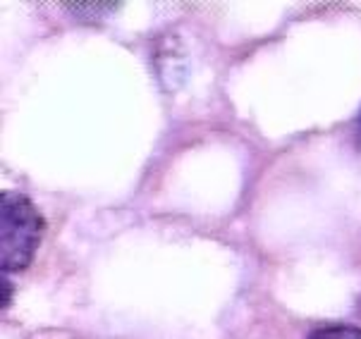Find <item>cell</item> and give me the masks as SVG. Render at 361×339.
Listing matches in <instances>:
<instances>
[{
	"label": "cell",
	"instance_id": "obj_4",
	"mask_svg": "<svg viewBox=\"0 0 361 339\" xmlns=\"http://www.w3.org/2000/svg\"><path fill=\"white\" fill-rule=\"evenodd\" d=\"M357 132H359V139H361V113H359V120H357Z\"/></svg>",
	"mask_w": 361,
	"mask_h": 339
},
{
	"label": "cell",
	"instance_id": "obj_1",
	"mask_svg": "<svg viewBox=\"0 0 361 339\" xmlns=\"http://www.w3.org/2000/svg\"><path fill=\"white\" fill-rule=\"evenodd\" d=\"M44 237V218L27 196L3 191L0 196V265L5 273L24 270Z\"/></svg>",
	"mask_w": 361,
	"mask_h": 339
},
{
	"label": "cell",
	"instance_id": "obj_2",
	"mask_svg": "<svg viewBox=\"0 0 361 339\" xmlns=\"http://www.w3.org/2000/svg\"><path fill=\"white\" fill-rule=\"evenodd\" d=\"M307 339H361V328H354V325H328V328L314 330Z\"/></svg>",
	"mask_w": 361,
	"mask_h": 339
},
{
	"label": "cell",
	"instance_id": "obj_3",
	"mask_svg": "<svg viewBox=\"0 0 361 339\" xmlns=\"http://www.w3.org/2000/svg\"><path fill=\"white\" fill-rule=\"evenodd\" d=\"M10 289H12V287H10V280L3 275V308L10 304Z\"/></svg>",
	"mask_w": 361,
	"mask_h": 339
}]
</instances>
